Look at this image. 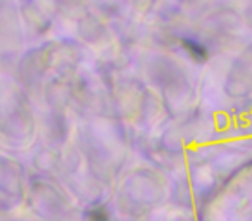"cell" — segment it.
I'll list each match as a JSON object with an SVG mask.
<instances>
[{
	"mask_svg": "<svg viewBox=\"0 0 252 221\" xmlns=\"http://www.w3.org/2000/svg\"><path fill=\"white\" fill-rule=\"evenodd\" d=\"M90 221H107V214L104 209H94L90 213Z\"/></svg>",
	"mask_w": 252,
	"mask_h": 221,
	"instance_id": "1",
	"label": "cell"
}]
</instances>
